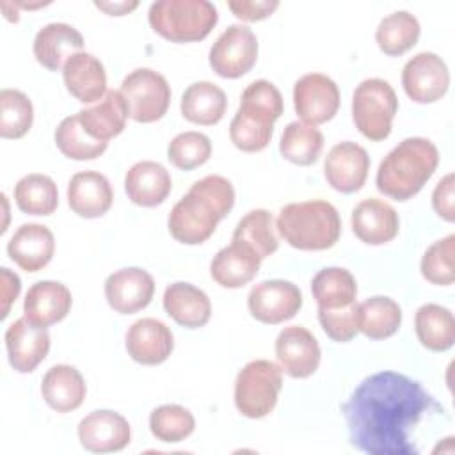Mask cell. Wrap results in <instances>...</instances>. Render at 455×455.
Here are the masks:
<instances>
[{
    "label": "cell",
    "instance_id": "6da1fadb",
    "mask_svg": "<svg viewBox=\"0 0 455 455\" xmlns=\"http://www.w3.org/2000/svg\"><path fill=\"white\" fill-rule=\"evenodd\" d=\"M350 444L368 455H418L416 427L444 412L434 396L407 375L379 371L366 377L341 405Z\"/></svg>",
    "mask_w": 455,
    "mask_h": 455
},
{
    "label": "cell",
    "instance_id": "7a4b0ae2",
    "mask_svg": "<svg viewBox=\"0 0 455 455\" xmlns=\"http://www.w3.org/2000/svg\"><path fill=\"white\" fill-rule=\"evenodd\" d=\"M233 204L235 188L231 181L219 174L204 176L172 206L167 220L169 231L181 243H203L213 235L219 220L231 212Z\"/></svg>",
    "mask_w": 455,
    "mask_h": 455
},
{
    "label": "cell",
    "instance_id": "3957f363",
    "mask_svg": "<svg viewBox=\"0 0 455 455\" xmlns=\"http://www.w3.org/2000/svg\"><path fill=\"white\" fill-rule=\"evenodd\" d=\"M439 164L435 144L425 137H409L395 146L377 169V188L380 194L407 201L416 196L432 178Z\"/></svg>",
    "mask_w": 455,
    "mask_h": 455
},
{
    "label": "cell",
    "instance_id": "277c9868",
    "mask_svg": "<svg viewBox=\"0 0 455 455\" xmlns=\"http://www.w3.org/2000/svg\"><path fill=\"white\" fill-rule=\"evenodd\" d=\"M275 228L291 247L300 251H325L341 233L338 210L322 199L290 203L281 208Z\"/></svg>",
    "mask_w": 455,
    "mask_h": 455
},
{
    "label": "cell",
    "instance_id": "5b68a950",
    "mask_svg": "<svg viewBox=\"0 0 455 455\" xmlns=\"http://www.w3.org/2000/svg\"><path fill=\"white\" fill-rule=\"evenodd\" d=\"M151 28L172 43L204 39L219 21L217 9L208 0H158L151 4Z\"/></svg>",
    "mask_w": 455,
    "mask_h": 455
},
{
    "label": "cell",
    "instance_id": "8992f818",
    "mask_svg": "<svg viewBox=\"0 0 455 455\" xmlns=\"http://www.w3.org/2000/svg\"><path fill=\"white\" fill-rule=\"evenodd\" d=\"M283 387V370L279 364L256 359L247 363L235 380V405L238 412L251 419L268 416Z\"/></svg>",
    "mask_w": 455,
    "mask_h": 455
},
{
    "label": "cell",
    "instance_id": "52a82bcc",
    "mask_svg": "<svg viewBox=\"0 0 455 455\" xmlns=\"http://www.w3.org/2000/svg\"><path fill=\"white\" fill-rule=\"evenodd\" d=\"M396 110V92L382 78L363 80L352 94L354 124L370 140L377 142L389 137Z\"/></svg>",
    "mask_w": 455,
    "mask_h": 455
},
{
    "label": "cell",
    "instance_id": "ba28073f",
    "mask_svg": "<svg viewBox=\"0 0 455 455\" xmlns=\"http://www.w3.org/2000/svg\"><path fill=\"white\" fill-rule=\"evenodd\" d=\"M121 94L128 116L137 123L162 119L171 103V87L165 76L149 68H137L128 73L121 84Z\"/></svg>",
    "mask_w": 455,
    "mask_h": 455
},
{
    "label": "cell",
    "instance_id": "9c48e42d",
    "mask_svg": "<svg viewBox=\"0 0 455 455\" xmlns=\"http://www.w3.org/2000/svg\"><path fill=\"white\" fill-rule=\"evenodd\" d=\"M258 39L245 25L228 27L210 48V66L222 78H240L256 64Z\"/></svg>",
    "mask_w": 455,
    "mask_h": 455
},
{
    "label": "cell",
    "instance_id": "30bf717a",
    "mask_svg": "<svg viewBox=\"0 0 455 455\" xmlns=\"http://www.w3.org/2000/svg\"><path fill=\"white\" fill-rule=\"evenodd\" d=\"M293 107L302 123L323 124L339 108V89L327 75L307 73L293 85Z\"/></svg>",
    "mask_w": 455,
    "mask_h": 455
},
{
    "label": "cell",
    "instance_id": "8fae6325",
    "mask_svg": "<svg viewBox=\"0 0 455 455\" xmlns=\"http://www.w3.org/2000/svg\"><path fill=\"white\" fill-rule=\"evenodd\" d=\"M251 315L261 323H283L302 307V291L284 279H270L254 284L247 297Z\"/></svg>",
    "mask_w": 455,
    "mask_h": 455
},
{
    "label": "cell",
    "instance_id": "7c38bea8",
    "mask_svg": "<svg viewBox=\"0 0 455 455\" xmlns=\"http://www.w3.org/2000/svg\"><path fill=\"white\" fill-rule=\"evenodd\" d=\"M405 94L416 103H434L441 100L450 85L446 62L434 52L416 53L402 71Z\"/></svg>",
    "mask_w": 455,
    "mask_h": 455
},
{
    "label": "cell",
    "instance_id": "4fadbf2b",
    "mask_svg": "<svg viewBox=\"0 0 455 455\" xmlns=\"http://www.w3.org/2000/svg\"><path fill=\"white\" fill-rule=\"evenodd\" d=\"M275 357L286 375L306 379L318 370L322 352L311 331L300 325H290L275 339Z\"/></svg>",
    "mask_w": 455,
    "mask_h": 455
},
{
    "label": "cell",
    "instance_id": "5bb4252c",
    "mask_svg": "<svg viewBox=\"0 0 455 455\" xmlns=\"http://www.w3.org/2000/svg\"><path fill=\"white\" fill-rule=\"evenodd\" d=\"M368 171L370 156L366 149L352 140H343L332 146L323 162L327 183L341 194L359 190L366 181Z\"/></svg>",
    "mask_w": 455,
    "mask_h": 455
},
{
    "label": "cell",
    "instance_id": "9a60e30c",
    "mask_svg": "<svg viewBox=\"0 0 455 455\" xmlns=\"http://www.w3.org/2000/svg\"><path fill=\"white\" fill-rule=\"evenodd\" d=\"M78 439L87 451L110 453L128 446L132 428L124 416L116 411H92L78 423Z\"/></svg>",
    "mask_w": 455,
    "mask_h": 455
},
{
    "label": "cell",
    "instance_id": "2e32d148",
    "mask_svg": "<svg viewBox=\"0 0 455 455\" xmlns=\"http://www.w3.org/2000/svg\"><path fill=\"white\" fill-rule=\"evenodd\" d=\"M155 293L151 274L139 267L121 268L110 274L105 281V299L108 306L121 313L132 315L144 309Z\"/></svg>",
    "mask_w": 455,
    "mask_h": 455
},
{
    "label": "cell",
    "instance_id": "e0dca14e",
    "mask_svg": "<svg viewBox=\"0 0 455 455\" xmlns=\"http://www.w3.org/2000/svg\"><path fill=\"white\" fill-rule=\"evenodd\" d=\"M5 347L11 366L20 373H30L46 357L50 334L46 327H37L23 316L7 327Z\"/></svg>",
    "mask_w": 455,
    "mask_h": 455
},
{
    "label": "cell",
    "instance_id": "ac0fdd59",
    "mask_svg": "<svg viewBox=\"0 0 455 455\" xmlns=\"http://www.w3.org/2000/svg\"><path fill=\"white\" fill-rule=\"evenodd\" d=\"M174 348V336L171 329L156 318H140L126 332L128 355L148 366L167 361Z\"/></svg>",
    "mask_w": 455,
    "mask_h": 455
},
{
    "label": "cell",
    "instance_id": "d6986e66",
    "mask_svg": "<svg viewBox=\"0 0 455 455\" xmlns=\"http://www.w3.org/2000/svg\"><path fill=\"white\" fill-rule=\"evenodd\" d=\"M261 258L256 251L240 240H231L210 263L212 279L222 288H242L259 272Z\"/></svg>",
    "mask_w": 455,
    "mask_h": 455
},
{
    "label": "cell",
    "instance_id": "ffe728a7",
    "mask_svg": "<svg viewBox=\"0 0 455 455\" xmlns=\"http://www.w3.org/2000/svg\"><path fill=\"white\" fill-rule=\"evenodd\" d=\"M354 235L368 245H382L391 242L400 229L396 210L382 199H363L352 210Z\"/></svg>",
    "mask_w": 455,
    "mask_h": 455
},
{
    "label": "cell",
    "instance_id": "44dd1931",
    "mask_svg": "<svg viewBox=\"0 0 455 455\" xmlns=\"http://www.w3.org/2000/svg\"><path fill=\"white\" fill-rule=\"evenodd\" d=\"M9 258L25 272L44 268L55 252L53 233L43 224H21L7 243Z\"/></svg>",
    "mask_w": 455,
    "mask_h": 455
},
{
    "label": "cell",
    "instance_id": "7402d4cb",
    "mask_svg": "<svg viewBox=\"0 0 455 455\" xmlns=\"http://www.w3.org/2000/svg\"><path fill=\"white\" fill-rule=\"evenodd\" d=\"M71 304L73 297L66 284L57 281H37L25 295L23 313L30 323L48 327L64 320Z\"/></svg>",
    "mask_w": 455,
    "mask_h": 455
},
{
    "label": "cell",
    "instance_id": "603a6c76",
    "mask_svg": "<svg viewBox=\"0 0 455 455\" xmlns=\"http://www.w3.org/2000/svg\"><path fill=\"white\" fill-rule=\"evenodd\" d=\"M62 78L68 92L80 103H94L107 94L105 68L92 53L78 52L71 55L64 62Z\"/></svg>",
    "mask_w": 455,
    "mask_h": 455
},
{
    "label": "cell",
    "instance_id": "cb8c5ba5",
    "mask_svg": "<svg viewBox=\"0 0 455 455\" xmlns=\"http://www.w3.org/2000/svg\"><path fill=\"white\" fill-rule=\"evenodd\" d=\"M112 201L110 181L101 172L82 171L68 183V203L78 217L98 219L110 210Z\"/></svg>",
    "mask_w": 455,
    "mask_h": 455
},
{
    "label": "cell",
    "instance_id": "d4e9b609",
    "mask_svg": "<svg viewBox=\"0 0 455 455\" xmlns=\"http://www.w3.org/2000/svg\"><path fill=\"white\" fill-rule=\"evenodd\" d=\"M124 188L133 204L153 208L167 199L172 188V180L162 164L142 160L126 171Z\"/></svg>",
    "mask_w": 455,
    "mask_h": 455
},
{
    "label": "cell",
    "instance_id": "484cf974",
    "mask_svg": "<svg viewBox=\"0 0 455 455\" xmlns=\"http://www.w3.org/2000/svg\"><path fill=\"white\" fill-rule=\"evenodd\" d=\"M82 48L84 36L68 23H48L34 37V57L50 71L64 68V62Z\"/></svg>",
    "mask_w": 455,
    "mask_h": 455
},
{
    "label": "cell",
    "instance_id": "4316f807",
    "mask_svg": "<svg viewBox=\"0 0 455 455\" xmlns=\"http://www.w3.org/2000/svg\"><path fill=\"white\" fill-rule=\"evenodd\" d=\"M164 309L180 325L197 329L208 323L212 302L208 295L190 283H172L164 291Z\"/></svg>",
    "mask_w": 455,
    "mask_h": 455
},
{
    "label": "cell",
    "instance_id": "83f0119b",
    "mask_svg": "<svg viewBox=\"0 0 455 455\" xmlns=\"http://www.w3.org/2000/svg\"><path fill=\"white\" fill-rule=\"evenodd\" d=\"M85 380L82 373L69 364L52 366L41 380L44 402L57 412H71L85 400Z\"/></svg>",
    "mask_w": 455,
    "mask_h": 455
},
{
    "label": "cell",
    "instance_id": "f1b7e54d",
    "mask_svg": "<svg viewBox=\"0 0 455 455\" xmlns=\"http://www.w3.org/2000/svg\"><path fill=\"white\" fill-rule=\"evenodd\" d=\"M76 116L87 135L108 142L124 130L128 107L121 91H107L98 105L84 108Z\"/></svg>",
    "mask_w": 455,
    "mask_h": 455
},
{
    "label": "cell",
    "instance_id": "f546056e",
    "mask_svg": "<svg viewBox=\"0 0 455 455\" xmlns=\"http://www.w3.org/2000/svg\"><path fill=\"white\" fill-rule=\"evenodd\" d=\"M180 108L187 121L210 126L217 124L224 117L228 98L219 85L208 80H201L185 89Z\"/></svg>",
    "mask_w": 455,
    "mask_h": 455
},
{
    "label": "cell",
    "instance_id": "4dcf8cb0",
    "mask_svg": "<svg viewBox=\"0 0 455 455\" xmlns=\"http://www.w3.org/2000/svg\"><path fill=\"white\" fill-rule=\"evenodd\" d=\"M419 343L432 352H444L455 341V318L451 311L439 304H423L414 316Z\"/></svg>",
    "mask_w": 455,
    "mask_h": 455
},
{
    "label": "cell",
    "instance_id": "1f68e13d",
    "mask_svg": "<svg viewBox=\"0 0 455 455\" xmlns=\"http://www.w3.org/2000/svg\"><path fill=\"white\" fill-rule=\"evenodd\" d=\"M311 293L318 309H341L355 302L357 284L347 268L327 267L311 279Z\"/></svg>",
    "mask_w": 455,
    "mask_h": 455
},
{
    "label": "cell",
    "instance_id": "d6a6232c",
    "mask_svg": "<svg viewBox=\"0 0 455 455\" xmlns=\"http://www.w3.org/2000/svg\"><path fill=\"white\" fill-rule=\"evenodd\" d=\"M419 21L407 11H396L380 20L375 41L379 48L391 57L409 52L419 39Z\"/></svg>",
    "mask_w": 455,
    "mask_h": 455
},
{
    "label": "cell",
    "instance_id": "836d02e7",
    "mask_svg": "<svg viewBox=\"0 0 455 455\" xmlns=\"http://www.w3.org/2000/svg\"><path fill=\"white\" fill-rule=\"evenodd\" d=\"M402 323V309L389 297H370L359 304V332L370 339L393 336Z\"/></svg>",
    "mask_w": 455,
    "mask_h": 455
},
{
    "label": "cell",
    "instance_id": "e575fe53",
    "mask_svg": "<svg viewBox=\"0 0 455 455\" xmlns=\"http://www.w3.org/2000/svg\"><path fill=\"white\" fill-rule=\"evenodd\" d=\"M14 199L23 213L52 215L59 206V190L50 176L32 172L16 183Z\"/></svg>",
    "mask_w": 455,
    "mask_h": 455
},
{
    "label": "cell",
    "instance_id": "d590c367",
    "mask_svg": "<svg viewBox=\"0 0 455 455\" xmlns=\"http://www.w3.org/2000/svg\"><path fill=\"white\" fill-rule=\"evenodd\" d=\"M236 112L259 124L274 126V123L283 114V96L272 82L254 80L242 92L240 107Z\"/></svg>",
    "mask_w": 455,
    "mask_h": 455
},
{
    "label": "cell",
    "instance_id": "8d00e7d4",
    "mask_svg": "<svg viewBox=\"0 0 455 455\" xmlns=\"http://www.w3.org/2000/svg\"><path fill=\"white\" fill-rule=\"evenodd\" d=\"M323 149V135L316 126L293 121L281 135L279 151L281 155L297 165H311L318 160Z\"/></svg>",
    "mask_w": 455,
    "mask_h": 455
},
{
    "label": "cell",
    "instance_id": "74e56055",
    "mask_svg": "<svg viewBox=\"0 0 455 455\" xmlns=\"http://www.w3.org/2000/svg\"><path fill=\"white\" fill-rule=\"evenodd\" d=\"M233 240H240L251 245L261 259L274 254L279 247V242L274 233V220L270 212L258 208L243 215L233 231Z\"/></svg>",
    "mask_w": 455,
    "mask_h": 455
},
{
    "label": "cell",
    "instance_id": "f35d334b",
    "mask_svg": "<svg viewBox=\"0 0 455 455\" xmlns=\"http://www.w3.org/2000/svg\"><path fill=\"white\" fill-rule=\"evenodd\" d=\"M55 144L60 153L71 160H94L105 153L108 142H101L87 135L78 116L64 117L55 130Z\"/></svg>",
    "mask_w": 455,
    "mask_h": 455
},
{
    "label": "cell",
    "instance_id": "ab89813d",
    "mask_svg": "<svg viewBox=\"0 0 455 455\" xmlns=\"http://www.w3.org/2000/svg\"><path fill=\"white\" fill-rule=\"evenodd\" d=\"M34 121V107L27 94L16 89L0 91V135L4 139L23 137Z\"/></svg>",
    "mask_w": 455,
    "mask_h": 455
},
{
    "label": "cell",
    "instance_id": "60d3db41",
    "mask_svg": "<svg viewBox=\"0 0 455 455\" xmlns=\"http://www.w3.org/2000/svg\"><path fill=\"white\" fill-rule=\"evenodd\" d=\"M196 428L192 412L181 405L167 403L153 409L149 416V430L162 443H180Z\"/></svg>",
    "mask_w": 455,
    "mask_h": 455
},
{
    "label": "cell",
    "instance_id": "b9f144b4",
    "mask_svg": "<svg viewBox=\"0 0 455 455\" xmlns=\"http://www.w3.org/2000/svg\"><path fill=\"white\" fill-rule=\"evenodd\" d=\"M210 155L212 142L204 133L199 132L178 133L167 146L169 162L181 171H192L206 164Z\"/></svg>",
    "mask_w": 455,
    "mask_h": 455
},
{
    "label": "cell",
    "instance_id": "7bdbcfd3",
    "mask_svg": "<svg viewBox=\"0 0 455 455\" xmlns=\"http://www.w3.org/2000/svg\"><path fill=\"white\" fill-rule=\"evenodd\" d=\"M453 252H455V235H448L434 242L421 258V275L437 286L453 284Z\"/></svg>",
    "mask_w": 455,
    "mask_h": 455
},
{
    "label": "cell",
    "instance_id": "ee69618b",
    "mask_svg": "<svg viewBox=\"0 0 455 455\" xmlns=\"http://www.w3.org/2000/svg\"><path fill=\"white\" fill-rule=\"evenodd\" d=\"M272 133H274V126L259 124L240 112L235 114L229 124L231 142L245 153H256L265 149L272 139Z\"/></svg>",
    "mask_w": 455,
    "mask_h": 455
},
{
    "label": "cell",
    "instance_id": "f6af8a7d",
    "mask_svg": "<svg viewBox=\"0 0 455 455\" xmlns=\"http://www.w3.org/2000/svg\"><path fill=\"white\" fill-rule=\"evenodd\" d=\"M318 322L331 339L347 343L359 332V304L354 302L341 309H318Z\"/></svg>",
    "mask_w": 455,
    "mask_h": 455
},
{
    "label": "cell",
    "instance_id": "bcb514c9",
    "mask_svg": "<svg viewBox=\"0 0 455 455\" xmlns=\"http://www.w3.org/2000/svg\"><path fill=\"white\" fill-rule=\"evenodd\" d=\"M231 12L242 21H259L268 18L277 7V0H231L228 2Z\"/></svg>",
    "mask_w": 455,
    "mask_h": 455
},
{
    "label": "cell",
    "instance_id": "7dc6e473",
    "mask_svg": "<svg viewBox=\"0 0 455 455\" xmlns=\"http://www.w3.org/2000/svg\"><path fill=\"white\" fill-rule=\"evenodd\" d=\"M455 180L453 174H446L434 188L432 194V206L435 210V213L448 220L453 222L455 220Z\"/></svg>",
    "mask_w": 455,
    "mask_h": 455
},
{
    "label": "cell",
    "instance_id": "c3c4849f",
    "mask_svg": "<svg viewBox=\"0 0 455 455\" xmlns=\"http://www.w3.org/2000/svg\"><path fill=\"white\" fill-rule=\"evenodd\" d=\"M0 299H2V318H5L9 315V307L11 304L18 299L20 290H21V283L20 277L11 272L9 268H0Z\"/></svg>",
    "mask_w": 455,
    "mask_h": 455
},
{
    "label": "cell",
    "instance_id": "681fc988",
    "mask_svg": "<svg viewBox=\"0 0 455 455\" xmlns=\"http://www.w3.org/2000/svg\"><path fill=\"white\" fill-rule=\"evenodd\" d=\"M94 5L110 16H123V14H128L133 9H137L139 2H135V0L133 2H126V0H123V2H94Z\"/></svg>",
    "mask_w": 455,
    "mask_h": 455
}]
</instances>
